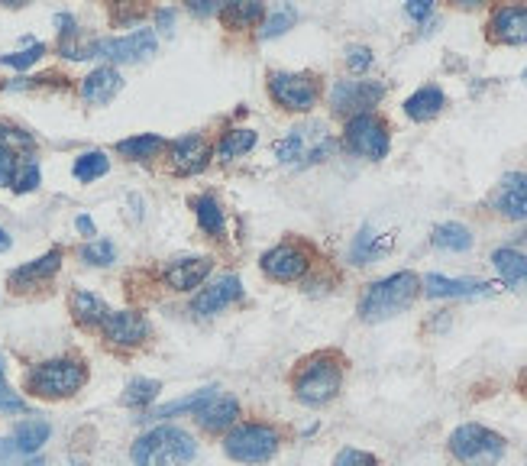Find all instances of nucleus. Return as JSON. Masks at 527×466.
<instances>
[{
	"label": "nucleus",
	"instance_id": "nucleus-1",
	"mask_svg": "<svg viewBox=\"0 0 527 466\" xmlns=\"http://www.w3.org/2000/svg\"><path fill=\"white\" fill-rule=\"evenodd\" d=\"M343 389V360L337 353H314L308 356L295 379H291V392L301 405L321 408L330 405Z\"/></svg>",
	"mask_w": 527,
	"mask_h": 466
},
{
	"label": "nucleus",
	"instance_id": "nucleus-2",
	"mask_svg": "<svg viewBox=\"0 0 527 466\" xmlns=\"http://www.w3.org/2000/svg\"><path fill=\"white\" fill-rule=\"evenodd\" d=\"M418 292H421V279L414 272H395V276L372 282L366 295L359 298V318L369 324L395 318V314L408 311L414 305Z\"/></svg>",
	"mask_w": 527,
	"mask_h": 466
},
{
	"label": "nucleus",
	"instance_id": "nucleus-3",
	"mask_svg": "<svg viewBox=\"0 0 527 466\" xmlns=\"http://www.w3.org/2000/svg\"><path fill=\"white\" fill-rule=\"evenodd\" d=\"M130 457L136 466H188L198 457V441L175 424H162L133 444Z\"/></svg>",
	"mask_w": 527,
	"mask_h": 466
},
{
	"label": "nucleus",
	"instance_id": "nucleus-4",
	"mask_svg": "<svg viewBox=\"0 0 527 466\" xmlns=\"http://www.w3.org/2000/svg\"><path fill=\"white\" fill-rule=\"evenodd\" d=\"M282 434L269 421H240L237 428L224 434V454L237 463H266L279 454Z\"/></svg>",
	"mask_w": 527,
	"mask_h": 466
},
{
	"label": "nucleus",
	"instance_id": "nucleus-5",
	"mask_svg": "<svg viewBox=\"0 0 527 466\" xmlns=\"http://www.w3.org/2000/svg\"><path fill=\"white\" fill-rule=\"evenodd\" d=\"M272 149L285 166H314V162H321L334 153V136H330L327 123L308 120L291 127Z\"/></svg>",
	"mask_w": 527,
	"mask_h": 466
},
{
	"label": "nucleus",
	"instance_id": "nucleus-6",
	"mask_svg": "<svg viewBox=\"0 0 527 466\" xmlns=\"http://www.w3.org/2000/svg\"><path fill=\"white\" fill-rule=\"evenodd\" d=\"M88 366L78 360H49L39 363L26 373V392L36 399H72L75 392L85 389Z\"/></svg>",
	"mask_w": 527,
	"mask_h": 466
},
{
	"label": "nucleus",
	"instance_id": "nucleus-7",
	"mask_svg": "<svg viewBox=\"0 0 527 466\" xmlns=\"http://www.w3.org/2000/svg\"><path fill=\"white\" fill-rule=\"evenodd\" d=\"M450 454L463 466H495L505 457V437L482 424H460L450 434Z\"/></svg>",
	"mask_w": 527,
	"mask_h": 466
},
{
	"label": "nucleus",
	"instance_id": "nucleus-8",
	"mask_svg": "<svg viewBox=\"0 0 527 466\" xmlns=\"http://www.w3.org/2000/svg\"><path fill=\"white\" fill-rule=\"evenodd\" d=\"M269 94L275 104L285 107V111L304 114L317 104V98H321V81L311 72H272Z\"/></svg>",
	"mask_w": 527,
	"mask_h": 466
},
{
	"label": "nucleus",
	"instance_id": "nucleus-9",
	"mask_svg": "<svg viewBox=\"0 0 527 466\" xmlns=\"http://www.w3.org/2000/svg\"><path fill=\"white\" fill-rule=\"evenodd\" d=\"M156 52V33L140 30L120 39H97L88 49H81L78 59H107V62H143Z\"/></svg>",
	"mask_w": 527,
	"mask_h": 466
},
{
	"label": "nucleus",
	"instance_id": "nucleus-10",
	"mask_svg": "<svg viewBox=\"0 0 527 466\" xmlns=\"http://www.w3.org/2000/svg\"><path fill=\"white\" fill-rule=\"evenodd\" d=\"M346 146L353 149V153L366 156V159H385L388 156V143H392V136H388V123L376 114H363V117H353L346 120Z\"/></svg>",
	"mask_w": 527,
	"mask_h": 466
},
{
	"label": "nucleus",
	"instance_id": "nucleus-11",
	"mask_svg": "<svg viewBox=\"0 0 527 466\" xmlns=\"http://www.w3.org/2000/svg\"><path fill=\"white\" fill-rule=\"evenodd\" d=\"M385 98L382 81H337L330 91V107L346 117H363Z\"/></svg>",
	"mask_w": 527,
	"mask_h": 466
},
{
	"label": "nucleus",
	"instance_id": "nucleus-12",
	"mask_svg": "<svg viewBox=\"0 0 527 466\" xmlns=\"http://www.w3.org/2000/svg\"><path fill=\"white\" fill-rule=\"evenodd\" d=\"M194 421L201 424V431L207 434H224L230 428H237L240 424V402L233 399L230 392H220V389H211V395L191 411Z\"/></svg>",
	"mask_w": 527,
	"mask_h": 466
},
{
	"label": "nucleus",
	"instance_id": "nucleus-13",
	"mask_svg": "<svg viewBox=\"0 0 527 466\" xmlns=\"http://www.w3.org/2000/svg\"><path fill=\"white\" fill-rule=\"evenodd\" d=\"M101 334H104L107 344L130 350V347L146 344L149 321L143 318L140 311H110L104 318V324H101Z\"/></svg>",
	"mask_w": 527,
	"mask_h": 466
},
{
	"label": "nucleus",
	"instance_id": "nucleus-14",
	"mask_svg": "<svg viewBox=\"0 0 527 466\" xmlns=\"http://www.w3.org/2000/svg\"><path fill=\"white\" fill-rule=\"evenodd\" d=\"M259 266L275 282H295L308 272V253L295 243H282V246H275V250H269L266 256H262Z\"/></svg>",
	"mask_w": 527,
	"mask_h": 466
},
{
	"label": "nucleus",
	"instance_id": "nucleus-15",
	"mask_svg": "<svg viewBox=\"0 0 527 466\" xmlns=\"http://www.w3.org/2000/svg\"><path fill=\"white\" fill-rule=\"evenodd\" d=\"M489 39L502 46H524L527 43V7L521 4L498 7L489 20Z\"/></svg>",
	"mask_w": 527,
	"mask_h": 466
},
{
	"label": "nucleus",
	"instance_id": "nucleus-16",
	"mask_svg": "<svg viewBox=\"0 0 527 466\" xmlns=\"http://www.w3.org/2000/svg\"><path fill=\"white\" fill-rule=\"evenodd\" d=\"M495 211L508 221H527V175L508 172L495 191Z\"/></svg>",
	"mask_w": 527,
	"mask_h": 466
},
{
	"label": "nucleus",
	"instance_id": "nucleus-17",
	"mask_svg": "<svg viewBox=\"0 0 527 466\" xmlns=\"http://www.w3.org/2000/svg\"><path fill=\"white\" fill-rule=\"evenodd\" d=\"M169 153H172V169L178 175H198L211 162V146H207L204 136H182V140H175L169 146Z\"/></svg>",
	"mask_w": 527,
	"mask_h": 466
},
{
	"label": "nucleus",
	"instance_id": "nucleus-18",
	"mask_svg": "<svg viewBox=\"0 0 527 466\" xmlns=\"http://www.w3.org/2000/svg\"><path fill=\"white\" fill-rule=\"evenodd\" d=\"M243 295V285L237 276H224V279H217L214 285H207V289H201L198 295H194L191 301V311L194 314H217V311H224L227 305H233Z\"/></svg>",
	"mask_w": 527,
	"mask_h": 466
},
{
	"label": "nucleus",
	"instance_id": "nucleus-19",
	"mask_svg": "<svg viewBox=\"0 0 527 466\" xmlns=\"http://www.w3.org/2000/svg\"><path fill=\"white\" fill-rule=\"evenodd\" d=\"M120 88H123L120 72H117V68L104 65V68H94V72L81 81V98H85L88 104H94V107H101V104L114 101L120 94Z\"/></svg>",
	"mask_w": 527,
	"mask_h": 466
},
{
	"label": "nucleus",
	"instance_id": "nucleus-20",
	"mask_svg": "<svg viewBox=\"0 0 527 466\" xmlns=\"http://www.w3.org/2000/svg\"><path fill=\"white\" fill-rule=\"evenodd\" d=\"M214 263L207 256H198V259H178L169 269H165V282L172 285L175 292H191L198 289V285L211 276Z\"/></svg>",
	"mask_w": 527,
	"mask_h": 466
},
{
	"label": "nucleus",
	"instance_id": "nucleus-21",
	"mask_svg": "<svg viewBox=\"0 0 527 466\" xmlns=\"http://www.w3.org/2000/svg\"><path fill=\"white\" fill-rule=\"evenodd\" d=\"M424 292L431 295V298H476V295H489L492 285L489 282H476V279L427 276L424 279Z\"/></svg>",
	"mask_w": 527,
	"mask_h": 466
},
{
	"label": "nucleus",
	"instance_id": "nucleus-22",
	"mask_svg": "<svg viewBox=\"0 0 527 466\" xmlns=\"http://www.w3.org/2000/svg\"><path fill=\"white\" fill-rule=\"evenodd\" d=\"M59 266H62V253L52 250L43 259H33V263H26L17 272H10V285H13V289H33L36 282L52 279L55 272H59Z\"/></svg>",
	"mask_w": 527,
	"mask_h": 466
},
{
	"label": "nucleus",
	"instance_id": "nucleus-23",
	"mask_svg": "<svg viewBox=\"0 0 527 466\" xmlns=\"http://www.w3.org/2000/svg\"><path fill=\"white\" fill-rule=\"evenodd\" d=\"M49 434H52L49 421H43V418H30V421H20V424H17V431H13V437H10L7 444H10L13 450H17L20 457H33L36 450L49 441Z\"/></svg>",
	"mask_w": 527,
	"mask_h": 466
},
{
	"label": "nucleus",
	"instance_id": "nucleus-24",
	"mask_svg": "<svg viewBox=\"0 0 527 466\" xmlns=\"http://www.w3.org/2000/svg\"><path fill=\"white\" fill-rule=\"evenodd\" d=\"M443 107H447V98H443V91L437 88V85H427V88H421V91H414L411 98L405 101V114L411 117V120H434Z\"/></svg>",
	"mask_w": 527,
	"mask_h": 466
},
{
	"label": "nucleus",
	"instance_id": "nucleus-25",
	"mask_svg": "<svg viewBox=\"0 0 527 466\" xmlns=\"http://www.w3.org/2000/svg\"><path fill=\"white\" fill-rule=\"evenodd\" d=\"M492 263L498 269V276H502L511 289H527V256L518 250H495Z\"/></svg>",
	"mask_w": 527,
	"mask_h": 466
},
{
	"label": "nucleus",
	"instance_id": "nucleus-26",
	"mask_svg": "<svg viewBox=\"0 0 527 466\" xmlns=\"http://www.w3.org/2000/svg\"><path fill=\"white\" fill-rule=\"evenodd\" d=\"M72 314H75L78 324H85V327H101L104 318L110 314V308L104 305V298H97L94 292L75 289V292H72Z\"/></svg>",
	"mask_w": 527,
	"mask_h": 466
},
{
	"label": "nucleus",
	"instance_id": "nucleus-27",
	"mask_svg": "<svg viewBox=\"0 0 527 466\" xmlns=\"http://www.w3.org/2000/svg\"><path fill=\"white\" fill-rule=\"evenodd\" d=\"M165 146H169V143H165L162 136L143 133V136H133V140H120V143H117V153L127 156V159H133V162H146V159H152V156H159Z\"/></svg>",
	"mask_w": 527,
	"mask_h": 466
},
{
	"label": "nucleus",
	"instance_id": "nucleus-28",
	"mask_svg": "<svg viewBox=\"0 0 527 466\" xmlns=\"http://www.w3.org/2000/svg\"><path fill=\"white\" fill-rule=\"evenodd\" d=\"M253 146H256V130H246V127L230 130V133H224V140H220V146H217V159L230 162V159L249 153Z\"/></svg>",
	"mask_w": 527,
	"mask_h": 466
},
{
	"label": "nucleus",
	"instance_id": "nucleus-29",
	"mask_svg": "<svg viewBox=\"0 0 527 466\" xmlns=\"http://www.w3.org/2000/svg\"><path fill=\"white\" fill-rule=\"evenodd\" d=\"M194 214H198L201 230H204V233H211V237H217V233L224 230V211H220L217 198H211V195L194 198Z\"/></svg>",
	"mask_w": 527,
	"mask_h": 466
},
{
	"label": "nucleus",
	"instance_id": "nucleus-30",
	"mask_svg": "<svg viewBox=\"0 0 527 466\" xmlns=\"http://www.w3.org/2000/svg\"><path fill=\"white\" fill-rule=\"evenodd\" d=\"M220 17H224V23H230L233 30H246V26H253L266 17V7L262 4H227L224 10H220Z\"/></svg>",
	"mask_w": 527,
	"mask_h": 466
},
{
	"label": "nucleus",
	"instance_id": "nucleus-31",
	"mask_svg": "<svg viewBox=\"0 0 527 466\" xmlns=\"http://www.w3.org/2000/svg\"><path fill=\"white\" fill-rule=\"evenodd\" d=\"M434 246H440V250H469L473 246V233L463 224H440L434 230Z\"/></svg>",
	"mask_w": 527,
	"mask_h": 466
},
{
	"label": "nucleus",
	"instance_id": "nucleus-32",
	"mask_svg": "<svg viewBox=\"0 0 527 466\" xmlns=\"http://www.w3.org/2000/svg\"><path fill=\"white\" fill-rule=\"evenodd\" d=\"M107 169H110V159L101 153V149H94V153H85V156L75 159V178L78 182H94V178L107 175Z\"/></svg>",
	"mask_w": 527,
	"mask_h": 466
},
{
	"label": "nucleus",
	"instance_id": "nucleus-33",
	"mask_svg": "<svg viewBox=\"0 0 527 466\" xmlns=\"http://www.w3.org/2000/svg\"><path fill=\"white\" fill-rule=\"evenodd\" d=\"M159 389L162 386L156 379H133L127 386V392H123V405L127 408H146L159 395Z\"/></svg>",
	"mask_w": 527,
	"mask_h": 466
},
{
	"label": "nucleus",
	"instance_id": "nucleus-34",
	"mask_svg": "<svg viewBox=\"0 0 527 466\" xmlns=\"http://www.w3.org/2000/svg\"><path fill=\"white\" fill-rule=\"evenodd\" d=\"M388 243H392V240H379V237H376V233H372V230H363V233H359V237H356V246H353V259H356L359 266H363V263H369L372 256H379V253L385 250Z\"/></svg>",
	"mask_w": 527,
	"mask_h": 466
},
{
	"label": "nucleus",
	"instance_id": "nucleus-35",
	"mask_svg": "<svg viewBox=\"0 0 527 466\" xmlns=\"http://www.w3.org/2000/svg\"><path fill=\"white\" fill-rule=\"evenodd\" d=\"M33 136L26 133V130H20L17 123H10V120H0V146L4 149H33Z\"/></svg>",
	"mask_w": 527,
	"mask_h": 466
},
{
	"label": "nucleus",
	"instance_id": "nucleus-36",
	"mask_svg": "<svg viewBox=\"0 0 527 466\" xmlns=\"http://www.w3.org/2000/svg\"><path fill=\"white\" fill-rule=\"evenodd\" d=\"M81 259L91 266H110L117 259V250H114V243L110 240H94L88 246H81Z\"/></svg>",
	"mask_w": 527,
	"mask_h": 466
},
{
	"label": "nucleus",
	"instance_id": "nucleus-37",
	"mask_svg": "<svg viewBox=\"0 0 527 466\" xmlns=\"http://www.w3.org/2000/svg\"><path fill=\"white\" fill-rule=\"evenodd\" d=\"M39 185V166L33 159H26V162H20L17 166V175H13V191H17V195H26V191H33Z\"/></svg>",
	"mask_w": 527,
	"mask_h": 466
},
{
	"label": "nucleus",
	"instance_id": "nucleus-38",
	"mask_svg": "<svg viewBox=\"0 0 527 466\" xmlns=\"http://www.w3.org/2000/svg\"><path fill=\"white\" fill-rule=\"evenodd\" d=\"M207 395H211V389H201V392H191L188 399H178V402H169V405H162L152 411V418H169V415H178V411H194L198 408Z\"/></svg>",
	"mask_w": 527,
	"mask_h": 466
},
{
	"label": "nucleus",
	"instance_id": "nucleus-39",
	"mask_svg": "<svg viewBox=\"0 0 527 466\" xmlns=\"http://www.w3.org/2000/svg\"><path fill=\"white\" fill-rule=\"evenodd\" d=\"M295 20H298V13H295V10H291V7H279V10H275V17H269L266 26H262V39L282 36Z\"/></svg>",
	"mask_w": 527,
	"mask_h": 466
},
{
	"label": "nucleus",
	"instance_id": "nucleus-40",
	"mask_svg": "<svg viewBox=\"0 0 527 466\" xmlns=\"http://www.w3.org/2000/svg\"><path fill=\"white\" fill-rule=\"evenodd\" d=\"M334 466H379V460L369 454V450H359V447H346L337 454Z\"/></svg>",
	"mask_w": 527,
	"mask_h": 466
},
{
	"label": "nucleus",
	"instance_id": "nucleus-41",
	"mask_svg": "<svg viewBox=\"0 0 527 466\" xmlns=\"http://www.w3.org/2000/svg\"><path fill=\"white\" fill-rule=\"evenodd\" d=\"M43 52H46V46L36 43L30 49H23V52H13V56H0V62L10 65V68H30L33 62H39V56H43Z\"/></svg>",
	"mask_w": 527,
	"mask_h": 466
},
{
	"label": "nucleus",
	"instance_id": "nucleus-42",
	"mask_svg": "<svg viewBox=\"0 0 527 466\" xmlns=\"http://www.w3.org/2000/svg\"><path fill=\"white\" fill-rule=\"evenodd\" d=\"M0 466H43L39 457H20L7 441H0Z\"/></svg>",
	"mask_w": 527,
	"mask_h": 466
},
{
	"label": "nucleus",
	"instance_id": "nucleus-43",
	"mask_svg": "<svg viewBox=\"0 0 527 466\" xmlns=\"http://www.w3.org/2000/svg\"><path fill=\"white\" fill-rule=\"evenodd\" d=\"M23 408H26L23 399L7 386V379L0 376V411H10V415H17V411H23Z\"/></svg>",
	"mask_w": 527,
	"mask_h": 466
},
{
	"label": "nucleus",
	"instance_id": "nucleus-44",
	"mask_svg": "<svg viewBox=\"0 0 527 466\" xmlns=\"http://www.w3.org/2000/svg\"><path fill=\"white\" fill-rule=\"evenodd\" d=\"M346 65H350L353 72H366V68L372 65V52L366 46H350L346 49Z\"/></svg>",
	"mask_w": 527,
	"mask_h": 466
},
{
	"label": "nucleus",
	"instance_id": "nucleus-45",
	"mask_svg": "<svg viewBox=\"0 0 527 466\" xmlns=\"http://www.w3.org/2000/svg\"><path fill=\"white\" fill-rule=\"evenodd\" d=\"M17 156L10 153V149L0 146V185H13V175H17Z\"/></svg>",
	"mask_w": 527,
	"mask_h": 466
},
{
	"label": "nucleus",
	"instance_id": "nucleus-46",
	"mask_svg": "<svg viewBox=\"0 0 527 466\" xmlns=\"http://www.w3.org/2000/svg\"><path fill=\"white\" fill-rule=\"evenodd\" d=\"M431 4H427V0H411L408 4V17L411 20H424V17H431Z\"/></svg>",
	"mask_w": 527,
	"mask_h": 466
},
{
	"label": "nucleus",
	"instance_id": "nucleus-47",
	"mask_svg": "<svg viewBox=\"0 0 527 466\" xmlns=\"http://www.w3.org/2000/svg\"><path fill=\"white\" fill-rule=\"evenodd\" d=\"M78 230L88 233V237H94V221H91V217H78Z\"/></svg>",
	"mask_w": 527,
	"mask_h": 466
},
{
	"label": "nucleus",
	"instance_id": "nucleus-48",
	"mask_svg": "<svg viewBox=\"0 0 527 466\" xmlns=\"http://www.w3.org/2000/svg\"><path fill=\"white\" fill-rule=\"evenodd\" d=\"M7 246H10V237H7V230H4V227H0V253H4V250H7Z\"/></svg>",
	"mask_w": 527,
	"mask_h": 466
},
{
	"label": "nucleus",
	"instance_id": "nucleus-49",
	"mask_svg": "<svg viewBox=\"0 0 527 466\" xmlns=\"http://www.w3.org/2000/svg\"><path fill=\"white\" fill-rule=\"evenodd\" d=\"M521 389L527 392V369H524V376H521Z\"/></svg>",
	"mask_w": 527,
	"mask_h": 466
},
{
	"label": "nucleus",
	"instance_id": "nucleus-50",
	"mask_svg": "<svg viewBox=\"0 0 527 466\" xmlns=\"http://www.w3.org/2000/svg\"><path fill=\"white\" fill-rule=\"evenodd\" d=\"M0 376H4V366H0Z\"/></svg>",
	"mask_w": 527,
	"mask_h": 466
},
{
	"label": "nucleus",
	"instance_id": "nucleus-51",
	"mask_svg": "<svg viewBox=\"0 0 527 466\" xmlns=\"http://www.w3.org/2000/svg\"><path fill=\"white\" fill-rule=\"evenodd\" d=\"M524 81H527V72H524Z\"/></svg>",
	"mask_w": 527,
	"mask_h": 466
}]
</instances>
